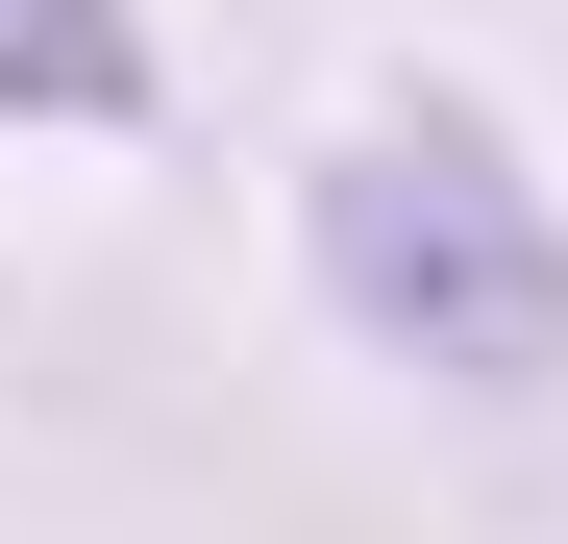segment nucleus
<instances>
[{
  "label": "nucleus",
  "instance_id": "nucleus-2",
  "mask_svg": "<svg viewBox=\"0 0 568 544\" xmlns=\"http://www.w3.org/2000/svg\"><path fill=\"white\" fill-rule=\"evenodd\" d=\"M0 124H149V0H0Z\"/></svg>",
  "mask_w": 568,
  "mask_h": 544
},
{
  "label": "nucleus",
  "instance_id": "nucleus-1",
  "mask_svg": "<svg viewBox=\"0 0 568 544\" xmlns=\"http://www.w3.org/2000/svg\"><path fill=\"white\" fill-rule=\"evenodd\" d=\"M297 248H322V298L396 346V372H469V396H544V372H568V199H544L469 100H371V124L322 149Z\"/></svg>",
  "mask_w": 568,
  "mask_h": 544
}]
</instances>
